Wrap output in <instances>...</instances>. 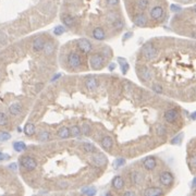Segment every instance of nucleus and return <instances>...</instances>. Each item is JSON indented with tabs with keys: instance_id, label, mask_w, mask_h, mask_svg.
I'll return each mask as SVG.
<instances>
[{
	"instance_id": "1",
	"label": "nucleus",
	"mask_w": 196,
	"mask_h": 196,
	"mask_svg": "<svg viewBox=\"0 0 196 196\" xmlns=\"http://www.w3.org/2000/svg\"><path fill=\"white\" fill-rule=\"evenodd\" d=\"M20 163L21 166L25 168L26 170L28 171H32V170H35L36 167H37V162L34 158L30 157V156H24L20 159Z\"/></svg>"
},
{
	"instance_id": "2",
	"label": "nucleus",
	"mask_w": 196,
	"mask_h": 196,
	"mask_svg": "<svg viewBox=\"0 0 196 196\" xmlns=\"http://www.w3.org/2000/svg\"><path fill=\"white\" fill-rule=\"evenodd\" d=\"M82 63L81 57L79 54L77 52H70L69 56H68V64L71 66L72 69H77Z\"/></svg>"
},
{
	"instance_id": "3",
	"label": "nucleus",
	"mask_w": 196,
	"mask_h": 196,
	"mask_svg": "<svg viewBox=\"0 0 196 196\" xmlns=\"http://www.w3.org/2000/svg\"><path fill=\"white\" fill-rule=\"evenodd\" d=\"M89 63H91V66L92 69L94 70H98V69H102V64H104V58H102V55H93L91 57V60H89Z\"/></svg>"
},
{
	"instance_id": "4",
	"label": "nucleus",
	"mask_w": 196,
	"mask_h": 196,
	"mask_svg": "<svg viewBox=\"0 0 196 196\" xmlns=\"http://www.w3.org/2000/svg\"><path fill=\"white\" fill-rule=\"evenodd\" d=\"M143 55H144V57H145L146 59H148V60H153V59H155L156 57H157V50H156V48L153 45L147 44V45L144 47V49H143Z\"/></svg>"
},
{
	"instance_id": "5",
	"label": "nucleus",
	"mask_w": 196,
	"mask_h": 196,
	"mask_svg": "<svg viewBox=\"0 0 196 196\" xmlns=\"http://www.w3.org/2000/svg\"><path fill=\"white\" fill-rule=\"evenodd\" d=\"M77 48H79L82 52H84V54H87V52H89V51L92 50V44H91V41L85 38L79 39V41H77Z\"/></svg>"
},
{
	"instance_id": "6",
	"label": "nucleus",
	"mask_w": 196,
	"mask_h": 196,
	"mask_svg": "<svg viewBox=\"0 0 196 196\" xmlns=\"http://www.w3.org/2000/svg\"><path fill=\"white\" fill-rule=\"evenodd\" d=\"M159 180H160V183L162 184V185L169 186V185H171L173 182V176L170 172H168V171H165V172H162L160 174Z\"/></svg>"
},
{
	"instance_id": "7",
	"label": "nucleus",
	"mask_w": 196,
	"mask_h": 196,
	"mask_svg": "<svg viewBox=\"0 0 196 196\" xmlns=\"http://www.w3.org/2000/svg\"><path fill=\"white\" fill-rule=\"evenodd\" d=\"M178 117H179V113L176 109H169L165 112V119L167 122H170V123L174 122V121L178 119Z\"/></svg>"
},
{
	"instance_id": "8",
	"label": "nucleus",
	"mask_w": 196,
	"mask_h": 196,
	"mask_svg": "<svg viewBox=\"0 0 196 196\" xmlns=\"http://www.w3.org/2000/svg\"><path fill=\"white\" fill-rule=\"evenodd\" d=\"M162 16H163V9L161 8V7H159V5L154 7V8L151 9V11H150V16H151L153 20H160V19L162 18Z\"/></svg>"
},
{
	"instance_id": "9",
	"label": "nucleus",
	"mask_w": 196,
	"mask_h": 196,
	"mask_svg": "<svg viewBox=\"0 0 196 196\" xmlns=\"http://www.w3.org/2000/svg\"><path fill=\"white\" fill-rule=\"evenodd\" d=\"M156 165H157V162H156V159L154 157L146 158L144 162H143V166H144V168L146 170H154L156 168Z\"/></svg>"
},
{
	"instance_id": "10",
	"label": "nucleus",
	"mask_w": 196,
	"mask_h": 196,
	"mask_svg": "<svg viewBox=\"0 0 196 196\" xmlns=\"http://www.w3.org/2000/svg\"><path fill=\"white\" fill-rule=\"evenodd\" d=\"M93 37L96 41H104L106 38V33L102 27H96L93 31Z\"/></svg>"
},
{
	"instance_id": "11",
	"label": "nucleus",
	"mask_w": 196,
	"mask_h": 196,
	"mask_svg": "<svg viewBox=\"0 0 196 196\" xmlns=\"http://www.w3.org/2000/svg\"><path fill=\"white\" fill-rule=\"evenodd\" d=\"M112 187L120 191V190H122L124 187V181L121 176H115L113 180H112Z\"/></svg>"
},
{
	"instance_id": "12",
	"label": "nucleus",
	"mask_w": 196,
	"mask_h": 196,
	"mask_svg": "<svg viewBox=\"0 0 196 196\" xmlns=\"http://www.w3.org/2000/svg\"><path fill=\"white\" fill-rule=\"evenodd\" d=\"M163 192L161 191L159 187H148L144 192L145 196H157V195H162Z\"/></svg>"
},
{
	"instance_id": "13",
	"label": "nucleus",
	"mask_w": 196,
	"mask_h": 196,
	"mask_svg": "<svg viewBox=\"0 0 196 196\" xmlns=\"http://www.w3.org/2000/svg\"><path fill=\"white\" fill-rule=\"evenodd\" d=\"M45 45H46V44H45L43 38H36L35 41H33V49L35 51H41L45 48Z\"/></svg>"
},
{
	"instance_id": "14",
	"label": "nucleus",
	"mask_w": 196,
	"mask_h": 196,
	"mask_svg": "<svg viewBox=\"0 0 196 196\" xmlns=\"http://www.w3.org/2000/svg\"><path fill=\"white\" fill-rule=\"evenodd\" d=\"M100 144H102V146L106 150H110L112 147V145H113V142H112V140H111L110 136H105V137H102Z\"/></svg>"
},
{
	"instance_id": "15",
	"label": "nucleus",
	"mask_w": 196,
	"mask_h": 196,
	"mask_svg": "<svg viewBox=\"0 0 196 196\" xmlns=\"http://www.w3.org/2000/svg\"><path fill=\"white\" fill-rule=\"evenodd\" d=\"M134 23L137 26L142 27V26H145L147 23V20H146L145 16L144 14H137V16H134Z\"/></svg>"
},
{
	"instance_id": "16",
	"label": "nucleus",
	"mask_w": 196,
	"mask_h": 196,
	"mask_svg": "<svg viewBox=\"0 0 196 196\" xmlns=\"http://www.w3.org/2000/svg\"><path fill=\"white\" fill-rule=\"evenodd\" d=\"M93 161H94L97 166H102V165L106 163L107 158L105 157V155H102V154L99 153V154H96V155L93 157Z\"/></svg>"
},
{
	"instance_id": "17",
	"label": "nucleus",
	"mask_w": 196,
	"mask_h": 196,
	"mask_svg": "<svg viewBox=\"0 0 196 196\" xmlns=\"http://www.w3.org/2000/svg\"><path fill=\"white\" fill-rule=\"evenodd\" d=\"M58 136L60 138H63V140H66V138L70 137L71 136V132H70V129L66 127H62L60 130L58 131Z\"/></svg>"
},
{
	"instance_id": "18",
	"label": "nucleus",
	"mask_w": 196,
	"mask_h": 196,
	"mask_svg": "<svg viewBox=\"0 0 196 196\" xmlns=\"http://www.w3.org/2000/svg\"><path fill=\"white\" fill-rule=\"evenodd\" d=\"M21 111H22V106L20 104H18V102L11 105L10 107H9V112L12 116H18Z\"/></svg>"
},
{
	"instance_id": "19",
	"label": "nucleus",
	"mask_w": 196,
	"mask_h": 196,
	"mask_svg": "<svg viewBox=\"0 0 196 196\" xmlns=\"http://www.w3.org/2000/svg\"><path fill=\"white\" fill-rule=\"evenodd\" d=\"M151 77H153L151 72H150V70H148L147 68H143V69L141 70V79H142L143 81H146V82L150 81Z\"/></svg>"
},
{
	"instance_id": "20",
	"label": "nucleus",
	"mask_w": 196,
	"mask_h": 196,
	"mask_svg": "<svg viewBox=\"0 0 196 196\" xmlns=\"http://www.w3.org/2000/svg\"><path fill=\"white\" fill-rule=\"evenodd\" d=\"M35 125L33 123H26L25 127H24V133H25L27 136H32V135L35 134Z\"/></svg>"
},
{
	"instance_id": "21",
	"label": "nucleus",
	"mask_w": 196,
	"mask_h": 196,
	"mask_svg": "<svg viewBox=\"0 0 196 196\" xmlns=\"http://www.w3.org/2000/svg\"><path fill=\"white\" fill-rule=\"evenodd\" d=\"M85 85H86L87 89H89V91H94V89H96V87H97L96 79H95V77H89V79L86 81V83H85Z\"/></svg>"
},
{
	"instance_id": "22",
	"label": "nucleus",
	"mask_w": 196,
	"mask_h": 196,
	"mask_svg": "<svg viewBox=\"0 0 196 196\" xmlns=\"http://www.w3.org/2000/svg\"><path fill=\"white\" fill-rule=\"evenodd\" d=\"M13 148H14L16 151L21 153V151H23V150L26 149V145H25V143H23V142H16V143H13Z\"/></svg>"
},
{
	"instance_id": "23",
	"label": "nucleus",
	"mask_w": 196,
	"mask_h": 196,
	"mask_svg": "<svg viewBox=\"0 0 196 196\" xmlns=\"http://www.w3.org/2000/svg\"><path fill=\"white\" fill-rule=\"evenodd\" d=\"M132 181L135 184H141L143 182V174L140 172H134L132 174Z\"/></svg>"
},
{
	"instance_id": "24",
	"label": "nucleus",
	"mask_w": 196,
	"mask_h": 196,
	"mask_svg": "<svg viewBox=\"0 0 196 196\" xmlns=\"http://www.w3.org/2000/svg\"><path fill=\"white\" fill-rule=\"evenodd\" d=\"M70 132H71V135L72 136H80L82 133V130L80 129V127H77V125H73V127L70 129Z\"/></svg>"
},
{
	"instance_id": "25",
	"label": "nucleus",
	"mask_w": 196,
	"mask_h": 196,
	"mask_svg": "<svg viewBox=\"0 0 196 196\" xmlns=\"http://www.w3.org/2000/svg\"><path fill=\"white\" fill-rule=\"evenodd\" d=\"M62 20H63V23L66 24V26H72L74 23V19L72 18L71 16H64L63 18H62Z\"/></svg>"
},
{
	"instance_id": "26",
	"label": "nucleus",
	"mask_w": 196,
	"mask_h": 196,
	"mask_svg": "<svg viewBox=\"0 0 196 196\" xmlns=\"http://www.w3.org/2000/svg\"><path fill=\"white\" fill-rule=\"evenodd\" d=\"M83 149H84L86 153L92 154L95 151V146L93 145V144H89V143H85L84 145H83Z\"/></svg>"
},
{
	"instance_id": "27",
	"label": "nucleus",
	"mask_w": 196,
	"mask_h": 196,
	"mask_svg": "<svg viewBox=\"0 0 196 196\" xmlns=\"http://www.w3.org/2000/svg\"><path fill=\"white\" fill-rule=\"evenodd\" d=\"M118 61L121 62V70H122L123 73H127V70H129V64H127V62L125 61V60H123L122 58H118Z\"/></svg>"
},
{
	"instance_id": "28",
	"label": "nucleus",
	"mask_w": 196,
	"mask_h": 196,
	"mask_svg": "<svg viewBox=\"0 0 196 196\" xmlns=\"http://www.w3.org/2000/svg\"><path fill=\"white\" fill-rule=\"evenodd\" d=\"M8 124V118L3 112H0V127H5Z\"/></svg>"
},
{
	"instance_id": "29",
	"label": "nucleus",
	"mask_w": 196,
	"mask_h": 196,
	"mask_svg": "<svg viewBox=\"0 0 196 196\" xmlns=\"http://www.w3.org/2000/svg\"><path fill=\"white\" fill-rule=\"evenodd\" d=\"M137 7L141 10H145L148 7V0H138L137 1Z\"/></svg>"
},
{
	"instance_id": "30",
	"label": "nucleus",
	"mask_w": 196,
	"mask_h": 196,
	"mask_svg": "<svg viewBox=\"0 0 196 196\" xmlns=\"http://www.w3.org/2000/svg\"><path fill=\"white\" fill-rule=\"evenodd\" d=\"M49 137H50V134H49L48 132H46V131H43L41 133H39V141H43V142H45V141L49 140Z\"/></svg>"
},
{
	"instance_id": "31",
	"label": "nucleus",
	"mask_w": 196,
	"mask_h": 196,
	"mask_svg": "<svg viewBox=\"0 0 196 196\" xmlns=\"http://www.w3.org/2000/svg\"><path fill=\"white\" fill-rule=\"evenodd\" d=\"M11 135L8 132H1L0 133V142H5V141L10 140Z\"/></svg>"
},
{
	"instance_id": "32",
	"label": "nucleus",
	"mask_w": 196,
	"mask_h": 196,
	"mask_svg": "<svg viewBox=\"0 0 196 196\" xmlns=\"http://www.w3.org/2000/svg\"><path fill=\"white\" fill-rule=\"evenodd\" d=\"M64 33V27L63 26H61V25H58V26H56L55 27V30H54V34L55 35H62V34Z\"/></svg>"
},
{
	"instance_id": "33",
	"label": "nucleus",
	"mask_w": 196,
	"mask_h": 196,
	"mask_svg": "<svg viewBox=\"0 0 196 196\" xmlns=\"http://www.w3.org/2000/svg\"><path fill=\"white\" fill-rule=\"evenodd\" d=\"M83 194H86V195H94L96 193V190L94 187H85L83 191H82Z\"/></svg>"
},
{
	"instance_id": "34",
	"label": "nucleus",
	"mask_w": 196,
	"mask_h": 196,
	"mask_svg": "<svg viewBox=\"0 0 196 196\" xmlns=\"http://www.w3.org/2000/svg\"><path fill=\"white\" fill-rule=\"evenodd\" d=\"M44 50L46 51L47 55H50L51 52H52V50H54V45L51 43H48L45 45V48H44Z\"/></svg>"
},
{
	"instance_id": "35",
	"label": "nucleus",
	"mask_w": 196,
	"mask_h": 196,
	"mask_svg": "<svg viewBox=\"0 0 196 196\" xmlns=\"http://www.w3.org/2000/svg\"><path fill=\"white\" fill-rule=\"evenodd\" d=\"M182 138H183V134L181 133V134H179L178 136H176V137L173 138V140L171 141V143H172V144H180Z\"/></svg>"
},
{
	"instance_id": "36",
	"label": "nucleus",
	"mask_w": 196,
	"mask_h": 196,
	"mask_svg": "<svg viewBox=\"0 0 196 196\" xmlns=\"http://www.w3.org/2000/svg\"><path fill=\"white\" fill-rule=\"evenodd\" d=\"M124 163H125V160H124V159H122V158H120V159H117V160H116V162L113 163V167H115V168H119L120 166L124 165Z\"/></svg>"
},
{
	"instance_id": "37",
	"label": "nucleus",
	"mask_w": 196,
	"mask_h": 196,
	"mask_svg": "<svg viewBox=\"0 0 196 196\" xmlns=\"http://www.w3.org/2000/svg\"><path fill=\"white\" fill-rule=\"evenodd\" d=\"M81 130H82V133H83L84 135H86V136L89 134V131H91V130H89V125H87V124H84V125H83Z\"/></svg>"
},
{
	"instance_id": "38",
	"label": "nucleus",
	"mask_w": 196,
	"mask_h": 196,
	"mask_svg": "<svg viewBox=\"0 0 196 196\" xmlns=\"http://www.w3.org/2000/svg\"><path fill=\"white\" fill-rule=\"evenodd\" d=\"M113 26H115L117 30H120V28H122L123 26V22L121 20H118V21H115L113 22Z\"/></svg>"
},
{
	"instance_id": "39",
	"label": "nucleus",
	"mask_w": 196,
	"mask_h": 196,
	"mask_svg": "<svg viewBox=\"0 0 196 196\" xmlns=\"http://www.w3.org/2000/svg\"><path fill=\"white\" fill-rule=\"evenodd\" d=\"M153 88H154V91H155L156 93H161V92H162V88H161V87L159 86L158 84H155V85H154Z\"/></svg>"
},
{
	"instance_id": "40",
	"label": "nucleus",
	"mask_w": 196,
	"mask_h": 196,
	"mask_svg": "<svg viewBox=\"0 0 196 196\" xmlns=\"http://www.w3.org/2000/svg\"><path fill=\"white\" fill-rule=\"evenodd\" d=\"M119 3V0H107L108 5H116Z\"/></svg>"
},
{
	"instance_id": "41",
	"label": "nucleus",
	"mask_w": 196,
	"mask_h": 196,
	"mask_svg": "<svg viewBox=\"0 0 196 196\" xmlns=\"http://www.w3.org/2000/svg\"><path fill=\"white\" fill-rule=\"evenodd\" d=\"M157 133H158V134H159V135H165L166 131L162 129V127H158V129H157Z\"/></svg>"
},
{
	"instance_id": "42",
	"label": "nucleus",
	"mask_w": 196,
	"mask_h": 196,
	"mask_svg": "<svg viewBox=\"0 0 196 196\" xmlns=\"http://www.w3.org/2000/svg\"><path fill=\"white\" fill-rule=\"evenodd\" d=\"M191 163L194 168H196V155H194L193 157L191 158Z\"/></svg>"
},
{
	"instance_id": "43",
	"label": "nucleus",
	"mask_w": 196,
	"mask_h": 196,
	"mask_svg": "<svg viewBox=\"0 0 196 196\" xmlns=\"http://www.w3.org/2000/svg\"><path fill=\"white\" fill-rule=\"evenodd\" d=\"M131 36H133V33H127V34H124V36H123V39H129L131 37Z\"/></svg>"
},
{
	"instance_id": "44",
	"label": "nucleus",
	"mask_w": 196,
	"mask_h": 196,
	"mask_svg": "<svg viewBox=\"0 0 196 196\" xmlns=\"http://www.w3.org/2000/svg\"><path fill=\"white\" fill-rule=\"evenodd\" d=\"M171 10L172 11H180L181 8L180 7H176V5H171Z\"/></svg>"
},
{
	"instance_id": "45",
	"label": "nucleus",
	"mask_w": 196,
	"mask_h": 196,
	"mask_svg": "<svg viewBox=\"0 0 196 196\" xmlns=\"http://www.w3.org/2000/svg\"><path fill=\"white\" fill-rule=\"evenodd\" d=\"M5 158H8V156H5L2 153H0V160H3V159H5Z\"/></svg>"
},
{
	"instance_id": "46",
	"label": "nucleus",
	"mask_w": 196,
	"mask_h": 196,
	"mask_svg": "<svg viewBox=\"0 0 196 196\" xmlns=\"http://www.w3.org/2000/svg\"><path fill=\"white\" fill-rule=\"evenodd\" d=\"M191 118H192L193 120H196V111L192 113V115H191Z\"/></svg>"
},
{
	"instance_id": "47",
	"label": "nucleus",
	"mask_w": 196,
	"mask_h": 196,
	"mask_svg": "<svg viewBox=\"0 0 196 196\" xmlns=\"http://www.w3.org/2000/svg\"><path fill=\"white\" fill-rule=\"evenodd\" d=\"M115 66H116L115 63H111V64H110V66H109V70H111V71H112V70L115 69Z\"/></svg>"
},
{
	"instance_id": "48",
	"label": "nucleus",
	"mask_w": 196,
	"mask_h": 196,
	"mask_svg": "<svg viewBox=\"0 0 196 196\" xmlns=\"http://www.w3.org/2000/svg\"><path fill=\"white\" fill-rule=\"evenodd\" d=\"M10 168L14 169V170H16V163H12V165H10Z\"/></svg>"
},
{
	"instance_id": "49",
	"label": "nucleus",
	"mask_w": 196,
	"mask_h": 196,
	"mask_svg": "<svg viewBox=\"0 0 196 196\" xmlns=\"http://www.w3.org/2000/svg\"><path fill=\"white\" fill-rule=\"evenodd\" d=\"M124 195H134V192H125Z\"/></svg>"
},
{
	"instance_id": "50",
	"label": "nucleus",
	"mask_w": 196,
	"mask_h": 196,
	"mask_svg": "<svg viewBox=\"0 0 196 196\" xmlns=\"http://www.w3.org/2000/svg\"><path fill=\"white\" fill-rule=\"evenodd\" d=\"M193 185H194V186H196V178L194 179V181H193Z\"/></svg>"
},
{
	"instance_id": "51",
	"label": "nucleus",
	"mask_w": 196,
	"mask_h": 196,
	"mask_svg": "<svg viewBox=\"0 0 196 196\" xmlns=\"http://www.w3.org/2000/svg\"><path fill=\"white\" fill-rule=\"evenodd\" d=\"M182 1H183V2H188L190 0H182Z\"/></svg>"
},
{
	"instance_id": "52",
	"label": "nucleus",
	"mask_w": 196,
	"mask_h": 196,
	"mask_svg": "<svg viewBox=\"0 0 196 196\" xmlns=\"http://www.w3.org/2000/svg\"><path fill=\"white\" fill-rule=\"evenodd\" d=\"M194 11H195V13H196V5L194 7Z\"/></svg>"
}]
</instances>
